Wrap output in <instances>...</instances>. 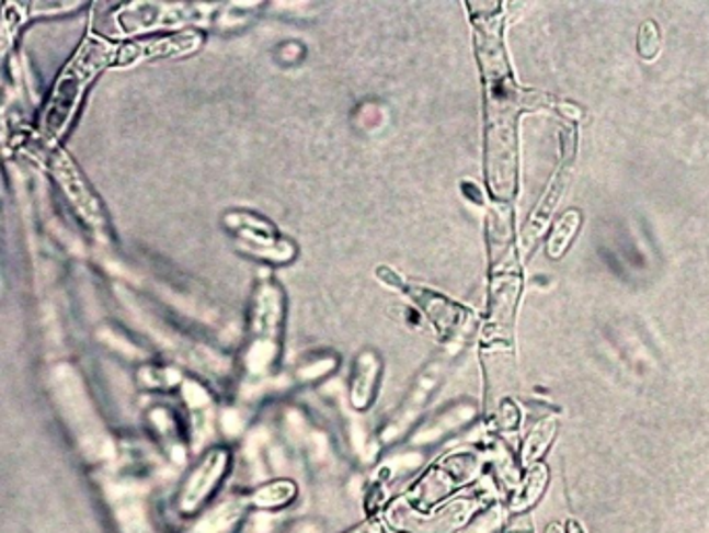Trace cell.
Instances as JSON below:
<instances>
[{
  "instance_id": "5b68a950",
  "label": "cell",
  "mask_w": 709,
  "mask_h": 533,
  "mask_svg": "<svg viewBox=\"0 0 709 533\" xmlns=\"http://www.w3.org/2000/svg\"><path fill=\"white\" fill-rule=\"evenodd\" d=\"M284 324V300L279 287L273 284H264L256 292L254 300V317H252V329H254V347L248 354V370L252 367L254 373H263L264 367L271 365L273 356L277 354V338Z\"/></svg>"
},
{
  "instance_id": "3957f363",
  "label": "cell",
  "mask_w": 709,
  "mask_h": 533,
  "mask_svg": "<svg viewBox=\"0 0 709 533\" xmlns=\"http://www.w3.org/2000/svg\"><path fill=\"white\" fill-rule=\"evenodd\" d=\"M489 498L485 494H465L449 498L442 507L419 513L405 504L404 498L387 511L386 523L389 530L402 533H456L465 530L474 517L485 511Z\"/></svg>"
},
{
  "instance_id": "4fadbf2b",
  "label": "cell",
  "mask_w": 709,
  "mask_h": 533,
  "mask_svg": "<svg viewBox=\"0 0 709 533\" xmlns=\"http://www.w3.org/2000/svg\"><path fill=\"white\" fill-rule=\"evenodd\" d=\"M379 359L373 352H363L352 371L350 379V405L356 410H365L370 407L375 390H377V379H379Z\"/></svg>"
},
{
  "instance_id": "5bb4252c",
  "label": "cell",
  "mask_w": 709,
  "mask_h": 533,
  "mask_svg": "<svg viewBox=\"0 0 709 533\" xmlns=\"http://www.w3.org/2000/svg\"><path fill=\"white\" fill-rule=\"evenodd\" d=\"M548 481L549 472L544 463H537V465L528 467L523 481L518 484L516 492L510 500L507 511L512 514L527 513L528 509H533L541 500V496L548 488Z\"/></svg>"
},
{
  "instance_id": "ac0fdd59",
  "label": "cell",
  "mask_w": 709,
  "mask_h": 533,
  "mask_svg": "<svg viewBox=\"0 0 709 533\" xmlns=\"http://www.w3.org/2000/svg\"><path fill=\"white\" fill-rule=\"evenodd\" d=\"M465 421V407H458V409L447 410L444 415L435 417L428 426H425L423 430L419 431L414 438H412V444H431L439 438H444L447 431L458 428L460 423Z\"/></svg>"
},
{
  "instance_id": "7402d4cb",
  "label": "cell",
  "mask_w": 709,
  "mask_h": 533,
  "mask_svg": "<svg viewBox=\"0 0 709 533\" xmlns=\"http://www.w3.org/2000/svg\"><path fill=\"white\" fill-rule=\"evenodd\" d=\"M506 533H533V525L528 517H514L507 523Z\"/></svg>"
},
{
  "instance_id": "30bf717a",
  "label": "cell",
  "mask_w": 709,
  "mask_h": 533,
  "mask_svg": "<svg viewBox=\"0 0 709 533\" xmlns=\"http://www.w3.org/2000/svg\"><path fill=\"white\" fill-rule=\"evenodd\" d=\"M196 11H203V7H190V4H134L122 15V25L125 32H146L167 23L194 20Z\"/></svg>"
},
{
  "instance_id": "603a6c76",
  "label": "cell",
  "mask_w": 709,
  "mask_h": 533,
  "mask_svg": "<svg viewBox=\"0 0 709 533\" xmlns=\"http://www.w3.org/2000/svg\"><path fill=\"white\" fill-rule=\"evenodd\" d=\"M564 533H587V530H585V525L579 519L570 517V519H567V523H564Z\"/></svg>"
},
{
  "instance_id": "52a82bcc",
  "label": "cell",
  "mask_w": 709,
  "mask_h": 533,
  "mask_svg": "<svg viewBox=\"0 0 709 533\" xmlns=\"http://www.w3.org/2000/svg\"><path fill=\"white\" fill-rule=\"evenodd\" d=\"M50 163H53V171H55L57 180L61 182L65 194L69 196L71 205L76 206V211L80 213L85 226L90 227L99 238H104L106 236V217H104L101 201L92 192L85 178L81 175L78 165L73 163L71 157L65 152H55Z\"/></svg>"
},
{
  "instance_id": "8fae6325",
  "label": "cell",
  "mask_w": 709,
  "mask_h": 533,
  "mask_svg": "<svg viewBox=\"0 0 709 533\" xmlns=\"http://www.w3.org/2000/svg\"><path fill=\"white\" fill-rule=\"evenodd\" d=\"M570 155H572V150H568L564 161H562L560 169H558V173L553 175V180L549 184L546 196L541 199V203L533 211V215L528 219L527 227H525V236H523V247H525V250H530V248L535 247V242L539 240V236L546 231V226H548L549 219H551V215L556 211V206H558L562 194H564V190H567L568 180H570Z\"/></svg>"
},
{
  "instance_id": "9c48e42d",
  "label": "cell",
  "mask_w": 709,
  "mask_h": 533,
  "mask_svg": "<svg viewBox=\"0 0 709 533\" xmlns=\"http://www.w3.org/2000/svg\"><path fill=\"white\" fill-rule=\"evenodd\" d=\"M236 222V231L242 238V248H248V252L261 257V259H268V261H279V263H287L294 259L296 248L291 247L287 240H279L273 234H266V227L271 229L268 224L259 222L254 215H242Z\"/></svg>"
},
{
  "instance_id": "2e32d148",
  "label": "cell",
  "mask_w": 709,
  "mask_h": 533,
  "mask_svg": "<svg viewBox=\"0 0 709 533\" xmlns=\"http://www.w3.org/2000/svg\"><path fill=\"white\" fill-rule=\"evenodd\" d=\"M558 433V419L556 417H546L541 419L533 430L528 431L527 440L521 451V465L523 469H528L541 461V456L548 452L553 438Z\"/></svg>"
},
{
  "instance_id": "7a4b0ae2",
  "label": "cell",
  "mask_w": 709,
  "mask_h": 533,
  "mask_svg": "<svg viewBox=\"0 0 709 533\" xmlns=\"http://www.w3.org/2000/svg\"><path fill=\"white\" fill-rule=\"evenodd\" d=\"M113 63L119 65L117 46L101 38L83 41L73 59L62 69L59 80L50 92L48 104L42 113L41 132L48 143L62 136V132L78 113L81 99L90 82L101 73L102 69H106Z\"/></svg>"
},
{
  "instance_id": "d6986e66",
  "label": "cell",
  "mask_w": 709,
  "mask_h": 533,
  "mask_svg": "<svg viewBox=\"0 0 709 533\" xmlns=\"http://www.w3.org/2000/svg\"><path fill=\"white\" fill-rule=\"evenodd\" d=\"M637 48H639L641 59H645V61H653L660 55V27L653 21H645L639 27Z\"/></svg>"
},
{
  "instance_id": "6da1fadb",
  "label": "cell",
  "mask_w": 709,
  "mask_h": 533,
  "mask_svg": "<svg viewBox=\"0 0 709 533\" xmlns=\"http://www.w3.org/2000/svg\"><path fill=\"white\" fill-rule=\"evenodd\" d=\"M479 57L483 63L489 103H487V175L493 196L502 203L516 190V144L514 115L518 90L510 82L504 46L498 32L477 36Z\"/></svg>"
},
{
  "instance_id": "44dd1931",
  "label": "cell",
  "mask_w": 709,
  "mask_h": 533,
  "mask_svg": "<svg viewBox=\"0 0 709 533\" xmlns=\"http://www.w3.org/2000/svg\"><path fill=\"white\" fill-rule=\"evenodd\" d=\"M389 528H387L386 519L384 517H368L365 523L356 525L354 530L345 533H387Z\"/></svg>"
},
{
  "instance_id": "ba28073f",
  "label": "cell",
  "mask_w": 709,
  "mask_h": 533,
  "mask_svg": "<svg viewBox=\"0 0 709 533\" xmlns=\"http://www.w3.org/2000/svg\"><path fill=\"white\" fill-rule=\"evenodd\" d=\"M437 382H439V365H433L431 370H426L419 377V382L412 386V390L408 392L402 407L389 419V423L381 431L384 442H387V444L396 442L400 435H404L405 430H410V426L416 421V417L425 409L431 394L437 388Z\"/></svg>"
},
{
  "instance_id": "ffe728a7",
  "label": "cell",
  "mask_w": 709,
  "mask_h": 533,
  "mask_svg": "<svg viewBox=\"0 0 709 533\" xmlns=\"http://www.w3.org/2000/svg\"><path fill=\"white\" fill-rule=\"evenodd\" d=\"M498 423L502 430L512 431L521 426V410L512 402V400H504L500 412H498Z\"/></svg>"
},
{
  "instance_id": "7c38bea8",
  "label": "cell",
  "mask_w": 709,
  "mask_h": 533,
  "mask_svg": "<svg viewBox=\"0 0 709 533\" xmlns=\"http://www.w3.org/2000/svg\"><path fill=\"white\" fill-rule=\"evenodd\" d=\"M404 290L414 298V303L425 310L431 324L446 336L460 328L462 321L468 317L465 308L451 303V300H447L446 296H442V294H437L433 290L419 286H405Z\"/></svg>"
},
{
  "instance_id": "8992f818",
  "label": "cell",
  "mask_w": 709,
  "mask_h": 533,
  "mask_svg": "<svg viewBox=\"0 0 709 533\" xmlns=\"http://www.w3.org/2000/svg\"><path fill=\"white\" fill-rule=\"evenodd\" d=\"M231 454L225 449H213L206 452L203 461L190 472L175 498V507L183 517H192L203 509L213 498L219 484L224 481L225 473L229 469Z\"/></svg>"
},
{
  "instance_id": "277c9868",
  "label": "cell",
  "mask_w": 709,
  "mask_h": 533,
  "mask_svg": "<svg viewBox=\"0 0 709 533\" xmlns=\"http://www.w3.org/2000/svg\"><path fill=\"white\" fill-rule=\"evenodd\" d=\"M481 472V456L470 451L451 452L437 461L423 477L408 490L405 504L419 513H428L447 502Z\"/></svg>"
},
{
  "instance_id": "e0dca14e",
  "label": "cell",
  "mask_w": 709,
  "mask_h": 533,
  "mask_svg": "<svg viewBox=\"0 0 709 533\" xmlns=\"http://www.w3.org/2000/svg\"><path fill=\"white\" fill-rule=\"evenodd\" d=\"M581 227V213L579 211H568L562 215V219L553 227V234L549 238L548 252L551 259H560L567 248L570 247L572 238L576 236Z\"/></svg>"
},
{
  "instance_id": "cb8c5ba5",
  "label": "cell",
  "mask_w": 709,
  "mask_h": 533,
  "mask_svg": "<svg viewBox=\"0 0 709 533\" xmlns=\"http://www.w3.org/2000/svg\"><path fill=\"white\" fill-rule=\"evenodd\" d=\"M546 533H564V530H562L558 523H551V525H548Z\"/></svg>"
},
{
  "instance_id": "9a60e30c",
  "label": "cell",
  "mask_w": 709,
  "mask_h": 533,
  "mask_svg": "<svg viewBox=\"0 0 709 533\" xmlns=\"http://www.w3.org/2000/svg\"><path fill=\"white\" fill-rule=\"evenodd\" d=\"M296 496H298V488L294 481L277 479L254 488V492L248 494V502H250V509L277 513L285 507H289L296 500Z\"/></svg>"
}]
</instances>
